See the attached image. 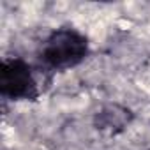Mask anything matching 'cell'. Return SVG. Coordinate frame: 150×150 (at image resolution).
Returning <instances> with one entry per match:
<instances>
[{
  "instance_id": "cell-1",
  "label": "cell",
  "mask_w": 150,
  "mask_h": 150,
  "mask_svg": "<svg viewBox=\"0 0 150 150\" xmlns=\"http://www.w3.org/2000/svg\"><path fill=\"white\" fill-rule=\"evenodd\" d=\"M42 55L53 67H69L83 60L87 55V41L72 30H58L46 41Z\"/></svg>"
},
{
  "instance_id": "cell-2",
  "label": "cell",
  "mask_w": 150,
  "mask_h": 150,
  "mask_svg": "<svg viewBox=\"0 0 150 150\" xmlns=\"http://www.w3.org/2000/svg\"><path fill=\"white\" fill-rule=\"evenodd\" d=\"M0 90L4 96L13 99L34 97L35 83L30 67L21 60H4L0 71Z\"/></svg>"
}]
</instances>
